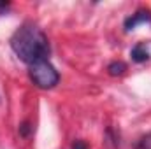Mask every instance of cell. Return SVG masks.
<instances>
[{
	"label": "cell",
	"mask_w": 151,
	"mask_h": 149,
	"mask_svg": "<svg viewBox=\"0 0 151 149\" xmlns=\"http://www.w3.org/2000/svg\"><path fill=\"white\" fill-rule=\"evenodd\" d=\"M11 47L16 56L25 62L28 67L49 58L51 47L46 34L39 28L35 23L27 21L23 23L11 37Z\"/></svg>",
	"instance_id": "1"
},
{
	"label": "cell",
	"mask_w": 151,
	"mask_h": 149,
	"mask_svg": "<svg viewBox=\"0 0 151 149\" xmlns=\"http://www.w3.org/2000/svg\"><path fill=\"white\" fill-rule=\"evenodd\" d=\"M28 74H30L32 82H34L37 88H40V90H51V88H55V86L58 84V81H60L58 70L49 63V60H42V62H39V63L30 65Z\"/></svg>",
	"instance_id": "2"
},
{
	"label": "cell",
	"mask_w": 151,
	"mask_h": 149,
	"mask_svg": "<svg viewBox=\"0 0 151 149\" xmlns=\"http://www.w3.org/2000/svg\"><path fill=\"white\" fill-rule=\"evenodd\" d=\"M141 23H151V11H148V9H139L135 14H132L130 18H127L125 19V30L130 32V30H134Z\"/></svg>",
	"instance_id": "3"
},
{
	"label": "cell",
	"mask_w": 151,
	"mask_h": 149,
	"mask_svg": "<svg viewBox=\"0 0 151 149\" xmlns=\"http://www.w3.org/2000/svg\"><path fill=\"white\" fill-rule=\"evenodd\" d=\"M130 56H132V60H134L135 63H142V62L150 60V51H148L146 44L139 42V44H135V46L132 47V51H130Z\"/></svg>",
	"instance_id": "4"
},
{
	"label": "cell",
	"mask_w": 151,
	"mask_h": 149,
	"mask_svg": "<svg viewBox=\"0 0 151 149\" xmlns=\"http://www.w3.org/2000/svg\"><path fill=\"white\" fill-rule=\"evenodd\" d=\"M107 70H109L111 75H121L125 70H127V65H125L123 62H113V63H109Z\"/></svg>",
	"instance_id": "5"
},
{
	"label": "cell",
	"mask_w": 151,
	"mask_h": 149,
	"mask_svg": "<svg viewBox=\"0 0 151 149\" xmlns=\"http://www.w3.org/2000/svg\"><path fill=\"white\" fill-rule=\"evenodd\" d=\"M135 149H151V132L146 133V135H142V137L139 139Z\"/></svg>",
	"instance_id": "6"
},
{
	"label": "cell",
	"mask_w": 151,
	"mask_h": 149,
	"mask_svg": "<svg viewBox=\"0 0 151 149\" xmlns=\"http://www.w3.org/2000/svg\"><path fill=\"white\" fill-rule=\"evenodd\" d=\"M30 133H32V126H30V123H28V121L21 123V126H19V135H21V137H28Z\"/></svg>",
	"instance_id": "7"
},
{
	"label": "cell",
	"mask_w": 151,
	"mask_h": 149,
	"mask_svg": "<svg viewBox=\"0 0 151 149\" xmlns=\"http://www.w3.org/2000/svg\"><path fill=\"white\" fill-rule=\"evenodd\" d=\"M72 149H88V144L83 142V140H76L74 144H72Z\"/></svg>",
	"instance_id": "8"
}]
</instances>
